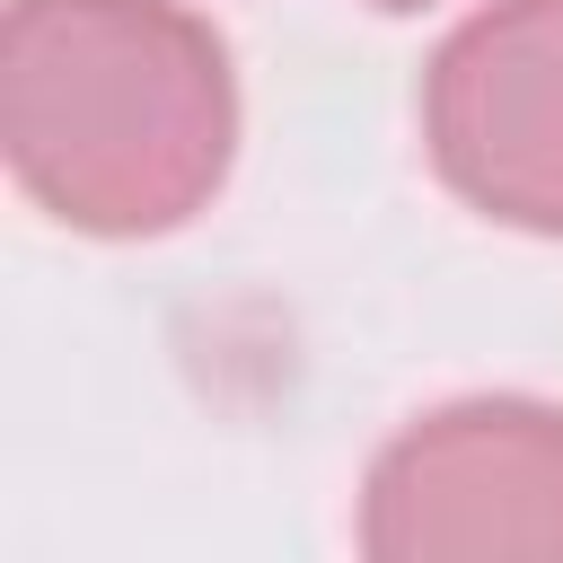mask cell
<instances>
[{"instance_id":"6da1fadb","label":"cell","mask_w":563,"mask_h":563,"mask_svg":"<svg viewBox=\"0 0 563 563\" xmlns=\"http://www.w3.org/2000/svg\"><path fill=\"white\" fill-rule=\"evenodd\" d=\"M0 150L79 238L185 229L238 158V70L185 0H9Z\"/></svg>"},{"instance_id":"7a4b0ae2","label":"cell","mask_w":563,"mask_h":563,"mask_svg":"<svg viewBox=\"0 0 563 563\" xmlns=\"http://www.w3.org/2000/svg\"><path fill=\"white\" fill-rule=\"evenodd\" d=\"M352 537L378 563L563 554V405L457 396L413 413L369 457Z\"/></svg>"},{"instance_id":"3957f363","label":"cell","mask_w":563,"mask_h":563,"mask_svg":"<svg viewBox=\"0 0 563 563\" xmlns=\"http://www.w3.org/2000/svg\"><path fill=\"white\" fill-rule=\"evenodd\" d=\"M422 150L466 211L563 238V0H484L440 35Z\"/></svg>"},{"instance_id":"277c9868","label":"cell","mask_w":563,"mask_h":563,"mask_svg":"<svg viewBox=\"0 0 563 563\" xmlns=\"http://www.w3.org/2000/svg\"><path fill=\"white\" fill-rule=\"evenodd\" d=\"M369 9H422V0H369Z\"/></svg>"}]
</instances>
